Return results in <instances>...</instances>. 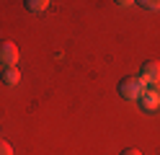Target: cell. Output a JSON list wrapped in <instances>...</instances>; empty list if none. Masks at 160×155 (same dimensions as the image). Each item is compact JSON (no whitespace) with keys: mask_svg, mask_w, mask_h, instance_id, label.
I'll return each mask as SVG.
<instances>
[{"mask_svg":"<svg viewBox=\"0 0 160 155\" xmlns=\"http://www.w3.org/2000/svg\"><path fill=\"white\" fill-rule=\"evenodd\" d=\"M26 10H31V13H44L49 8V0H26Z\"/></svg>","mask_w":160,"mask_h":155,"instance_id":"cell-6","label":"cell"},{"mask_svg":"<svg viewBox=\"0 0 160 155\" xmlns=\"http://www.w3.org/2000/svg\"><path fill=\"white\" fill-rule=\"evenodd\" d=\"M16 62H18V47L13 41H0V65L16 67Z\"/></svg>","mask_w":160,"mask_h":155,"instance_id":"cell-3","label":"cell"},{"mask_svg":"<svg viewBox=\"0 0 160 155\" xmlns=\"http://www.w3.org/2000/svg\"><path fill=\"white\" fill-rule=\"evenodd\" d=\"M116 90H119V96H122L124 101H139L142 93L147 90V85L139 78H122L119 85H116Z\"/></svg>","mask_w":160,"mask_h":155,"instance_id":"cell-1","label":"cell"},{"mask_svg":"<svg viewBox=\"0 0 160 155\" xmlns=\"http://www.w3.org/2000/svg\"><path fill=\"white\" fill-rule=\"evenodd\" d=\"M0 80H3V85L13 88V85L21 83V70H18V67H5L3 72H0Z\"/></svg>","mask_w":160,"mask_h":155,"instance_id":"cell-5","label":"cell"},{"mask_svg":"<svg viewBox=\"0 0 160 155\" xmlns=\"http://www.w3.org/2000/svg\"><path fill=\"white\" fill-rule=\"evenodd\" d=\"M122 155H142V152H137V150H132V147H127V150H122Z\"/></svg>","mask_w":160,"mask_h":155,"instance_id":"cell-9","label":"cell"},{"mask_svg":"<svg viewBox=\"0 0 160 155\" xmlns=\"http://www.w3.org/2000/svg\"><path fill=\"white\" fill-rule=\"evenodd\" d=\"M139 106H142L145 111H158V106H160V88L158 85H150L142 93V98H139Z\"/></svg>","mask_w":160,"mask_h":155,"instance_id":"cell-4","label":"cell"},{"mask_svg":"<svg viewBox=\"0 0 160 155\" xmlns=\"http://www.w3.org/2000/svg\"><path fill=\"white\" fill-rule=\"evenodd\" d=\"M139 80L145 83V85H158L160 83V62H145L142 67H139Z\"/></svg>","mask_w":160,"mask_h":155,"instance_id":"cell-2","label":"cell"},{"mask_svg":"<svg viewBox=\"0 0 160 155\" xmlns=\"http://www.w3.org/2000/svg\"><path fill=\"white\" fill-rule=\"evenodd\" d=\"M0 155H13V147H11V142L0 140Z\"/></svg>","mask_w":160,"mask_h":155,"instance_id":"cell-8","label":"cell"},{"mask_svg":"<svg viewBox=\"0 0 160 155\" xmlns=\"http://www.w3.org/2000/svg\"><path fill=\"white\" fill-rule=\"evenodd\" d=\"M139 5H145L147 10H160V0H142Z\"/></svg>","mask_w":160,"mask_h":155,"instance_id":"cell-7","label":"cell"}]
</instances>
